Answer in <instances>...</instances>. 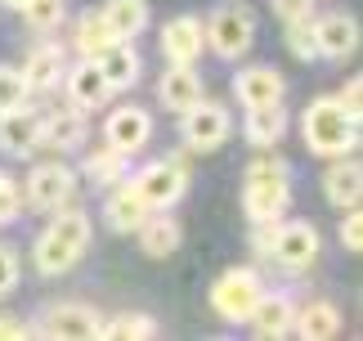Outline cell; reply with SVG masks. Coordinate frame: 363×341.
<instances>
[{"label":"cell","mask_w":363,"mask_h":341,"mask_svg":"<svg viewBox=\"0 0 363 341\" xmlns=\"http://www.w3.org/2000/svg\"><path fill=\"white\" fill-rule=\"evenodd\" d=\"M104 135H108V144H113L117 153H139L148 144V135H152V117L144 108H135V104H125V108H117L113 117H108V126H104Z\"/></svg>","instance_id":"cell-13"},{"label":"cell","mask_w":363,"mask_h":341,"mask_svg":"<svg viewBox=\"0 0 363 341\" xmlns=\"http://www.w3.org/2000/svg\"><path fill=\"white\" fill-rule=\"evenodd\" d=\"M23 207H27L23 202V189L9 175H0V224H13V220L23 216Z\"/></svg>","instance_id":"cell-34"},{"label":"cell","mask_w":363,"mask_h":341,"mask_svg":"<svg viewBox=\"0 0 363 341\" xmlns=\"http://www.w3.org/2000/svg\"><path fill=\"white\" fill-rule=\"evenodd\" d=\"M291 328H296L305 341H332V337L341 332V310L332 305V301H310L305 310H296Z\"/></svg>","instance_id":"cell-23"},{"label":"cell","mask_w":363,"mask_h":341,"mask_svg":"<svg viewBox=\"0 0 363 341\" xmlns=\"http://www.w3.org/2000/svg\"><path fill=\"white\" fill-rule=\"evenodd\" d=\"M256 229H251V247H256L260 256H269L274 247V234H278V220H251Z\"/></svg>","instance_id":"cell-37"},{"label":"cell","mask_w":363,"mask_h":341,"mask_svg":"<svg viewBox=\"0 0 363 341\" xmlns=\"http://www.w3.org/2000/svg\"><path fill=\"white\" fill-rule=\"evenodd\" d=\"M287 162L278 158H256L247 166V180H242V207L251 220H278L287 207Z\"/></svg>","instance_id":"cell-3"},{"label":"cell","mask_w":363,"mask_h":341,"mask_svg":"<svg viewBox=\"0 0 363 341\" xmlns=\"http://www.w3.org/2000/svg\"><path fill=\"white\" fill-rule=\"evenodd\" d=\"M287 50L296 54V59H305V63H314V59H318L314 13H305V18H291V23H287Z\"/></svg>","instance_id":"cell-31"},{"label":"cell","mask_w":363,"mask_h":341,"mask_svg":"<svg viewBox=\"0 0 363 341\" xmlns=\"http://www.w3.org/2000/svg\"><path fill=\"white\" fill-rule=\"evenodd\" d=\"M18 72L27 81V90H36V94L54 90L63 81V45H36L27 54V67H18Z\"/></svg>","instance_id":"cell-21"},{"label":"cell","mask_w":363,"mask_h":341,"mask_svg":"<svg viewBox=\"0 0 363 341\" xmlns=\"http://www.w3.org/2000/svg\"><path fill=\"white\" fill-rule=\"evenodd\" d=\"M40 144L59 148V153L81 148L86 144V112L72 104V108H54L50 117H40Z\"/></svg>","instance_id":"cell-15"},{"label":"cell","mask_w":363,"mask_h":341,"mask_svg":"<svg viewBox=\"0 0 363 341\" xmlns=\"http://www.w3.org/2000/svg\"><path fill=\"white\" fill-rule=\"evenodd\" d=\"M27 337H36L32 323H18V319H0V341H27Z\"/></svg>","instance_id":"cell-39"},{"label":"cell","mask_w":363,"mask_h":341,"mask_svg":"<svg viewBox=\"0 0 363 341\" xmlns=\"http://www.w3.org/2000/svg\"><path fill=\"white\" fill-rule=\"evenodd\" d=\"M135 234H139V247H144L148 256H171L179 247V224L166 216V211H148Z\"/></svg>","instance_id":"cell-25"},{"label":"cell","mask_w":363,"mask_h":341,"mask_svg":"<svg viewBox=\"0 0 363 341\" xmlns=\"http://www.w3.org/2000/svg\"><path fill=\"white\" fill-rule=\"evenodd\" d=\"M233 94L242 99L247 108H256V104H274V99H283V77L274 72V67H242L238 77H233Z\"/></svg>","instance_id":"cell-19"},{"label":"cell","mask_w":363,"mask_h":341,"mask_svg":"<svg viewBox=\"0 0 363 341\" xmlns=\"http://www.w3.org/2000/svg\"><path fill=\"white\" fill-rule=\"evenodd\" d=\"M32 328H36L40 337L94 341V337H104V319H99V310H90V305H81V301H63V305H50L45 319L32 323Z\"/></svg>","instance_id":"cell-8"},{"label":"cell","mask_w":363,"mask_h":341,"mask_svg":"<svg viewBox=\"0 0 363 341\" xmlns=\"http://www.w3.org/2000/svg\"><path fill=\"white\" fill-rule=\"evenodd\" d=\"M179 135H184V144L193 153H211V148H220L233 135V117H229L225 104H206V99H198L193 108H184Z\"/></svg>","instance_id":"cell-7"},{"label":"cell","mask_w":363,"mask_h":341,"mask_svg":"<svg viewBox=\"0 0 363 341\" xmlns=\"http://www.w3.org/2000/svg\"><path fill=\"white\" fill-rule=\"evenodd\" d=\"M162 50L171 63H198V54L206 50V27L198 13H179L162 27Z\"/></svg>","instance_id":"cell-12"},{"label":"cell","mask_w":363,"mask_h":341,"mask_svg":"<svg viewBox=\"0 0 363 341\" xmlns=\"http://www.w3.org/2000/svg\"><path fill=\"white\" fill-rule=\"evenodd\" d=\"M157 99L171 112H184V108H193L202 99V81H198V72H193V63H171L162 72V81H157Z\"/></svg>","instance_id":"cell-18"},{"label":"cell","mask_w":363,"mask_h":341,"mask_svg":"<svg viewBox=\"0 0 363 341\" xmlns=\"http://www.w3.org/2000/svg\"><path fill=\"white\" fill-rule=\"evenodd\" d=\"M0 5H9V9H23V0H0Z\"/></svg>","instance_id":"cell-41"},{"label":"cell","mask_w":363,"mask_h":341,"mask_svg":"<svg viewBox=\"0 0 363 341\" xmlns=\"http://www.w3.org/2000/svg\"><path fill=\"white\" fill-rule=\"evenodd\" d=\"M108 94H113V90H108V81H104V72H99V63H94V59L77 63L72 72H67V99H72L81 112L108 104Z\"/></svg>","instance_id":"cell-20"},{"label":"cell","mask_w":363,"mask_h":341,"mask_svg":"<svg viewBox=\"0 0 363 341\" xmlns=\"http://www.w3.org/2000/svg\"><path fill=\"white\" fill-rule=\"evenodd\" d=\"M90 216L86 211H54V220H50V229L36 238V247H32V261H36V269L40 274H67L77 261H81V251L90 247Z\"/></svg>","instance_id":"cell-1"},{"label":"cell","mask_w":363,"mask_h":341,"mask_svg":"<svg viewBox=\"0 0 363 341\" xmlns=\"http://www.w3.org/2000/svg\"><path fill=\"white\" fill-rule=\"evenodd\" d=\"M260 292L264 288H260L256 269H225V274L211 283V310L229 323H247L251 305L260 301Z\"/></svg>","instance_id":"cell-6"},{"label":"cell","mask_w":363,"mask_h":341,"mask_svg":"<svg viewBox=\"0 0 363 341\" xmlns=\"http://www.w3.org/2000/svg\"><path fill=\"white\" fill-rule=\"evenodd\" d=\"M247 139L256 148H269V144H278L283 139V131H287V108H283V99H274V104H256V108H247Z\"/></svg>","instance_id":"cell-22"},{"label":"cell","mask_w":363,"mask_h":341,"mask_svg":"<svg viewBox=\"0 0 363 341\" xmlns=\"http://www.w3.org/2000/svg\"><path fill=\"white\" fill-rule=\"evenodd\" d=\"M113 40H117V36H113V27L104 23V9H86V13L77 18V50L86 54V59H99V54L113 45Z\"/></svg>","instance_id":"cell-28"},{"label":"cell","mask_w":363,"mask_h":341,"mask_svg":"<svg viewBox=\"0 0 363 341\" xmlns=\"http://www.w3.org/2000/svg\"><path fill=\"white\" fill-rule=\"evenodd\" d=\"M314 40H318V54L323 59H350L359 50V23L350 13H323V18H314Z\"/></svg>","instance_id":"cell-14"},{"label":"cell","mask_w":363,"mask_h":341,"mask_svg":"<svg viewBox=\"0 0 363 341\" xmlns=\"http://www.w3.org/2000/svg\"><path fill=\"white\" fill-rule=\"evenodd\" d=\"M202 27H206V45L220 59H242L251 50V40H256V18H251L247 5H220Z\"/></svg>","instance_id":"cell-4"},{"label":"cell","mask_w":363,"mask_h":341,"mask_svg":"<svg viewBox=\"0 0 363 341\" xmlns=\"http://www.w3.org/2000/svg\"><path fill=\"white\" fill-rule=\"evenodd\" d=\"M359 94H363V81H359V77H350V85L341 90V108L350 112L354 121H359V108H363V104H359Z\"/></svg>","instance_id":"cell-40"},{"label":"cell","mask_w":363,"mask_h":341,"mask_svg":"<svg viewBox=\"0 0 363 341\" xmlns=\"http://www.w3.org/2000/svg\"><path fill=\"white\" fill-rule=\"evenodd\" d=\"M27 94H32V90H27V81H23L18 67H5V63H0V112L27 104Z\"/></svg>","instance_id":"cell-33"},{"label":"cell","mask_w":363,"mask_h":341,"mask_svg":"<svg viewBox=\"0 0 363 341\" xmlns=\"http://www.w3.org/2000/svg\"><path fill=\"white\" fill-rule=\"evenodd\" d=\"M301 131H305L310 153H318V158H345V153H354V144H359V121L341 108V99H332V94L314 99V104L301 112Z\"/></svg>","instance_id":"cell-2"},{"label":"cell","mask_w":363,"mask_h":341,"mask_svg":"<svg viewBox=\"0 0 363 341\" xmlns=\"http://www.w3.org/2000/svg\"><path fill=\"white\" fill-rule=\"evenodd\" d=\"M291 319H296V305H291L283 292H260V301L251 305V315H247V323L256 328V337H269V341L287 337Z\"/></svg>","instance_id":"cell-16"},{"label":"cell","mask_w":363,"mask_h":341,"mask_svg":"<svg viewBox=\"0 0 363 341\" xmlns=\"http://www.w3.org/2000/svg\"><path fill=\"white\" fill-rule=\"evenodd\" d=\"M86 175H90L94 189H99V184H121L125 180V153H117L113 144H108L104 153H90V158H86Z\"/></svg>","instance_id":"cell-29"},{"label":"cell","mask_w":363,"mask_h":341,"mask_svg":"<svg viewBox=\"0 0 363 341\" xmlns=\"http://www.w3.org/2000/svg\"><path fill=\"white\" fill-rule=\"evenodd\" d=\"M274 13H278L283 23L305 18V13H314V0H274Z\"/></svg>","instance_id":"cell-38"},{"label":"cell","mask_w":363,"mask_h":341,"mask_svg":"<svg viewBox=\"0 0 363 341\" xmlns=\"http://www.w3.org/2000/svg\"><path fill=\"white\" fill-rule=\"evenodd\" d=\"M40 148V112H32L27 104L0 112V153L9 158H27Z\"/></svg>","instance_id":"cell-11"},{"label":"cell","mask_w":363,"mask_h":341,"mask_svg":"<svg viewBox=\"0 0 363 341\" xmlns=\"http://www.w3.org/2000/svg\"><path fill=\"white\" fill-rule=\"evenodd\" d=\"M104 23L113 27L117 40H135L148 27V5H144V0H108V5H104Z\"/></svg>","instance_id":"cell-27"},{"label":"cell","mask_w":363,"mask_h":341,"mask_svg":"<svg viewBox=\"0 0 363 341\" xmlns=\"http://www.w3.org/2000/svg\"><path fill=\"white\" fill-rule=\"evenodd\" d=\"M23 269H18V256H13L9 247H0V296H9L13 288H18Z\"/></svg>","instance_id":"cell-35"},{"label":"cell","mask_w":363,"mask_h":341,"mask_svg":"<svg viewBox=\"0 0 363 341\" xmlns=\"http://www.w3.org/2000/svg\"><path fill=\"white\" fill-rule=\"evenodd\" d=\"M157 319L148 315H117L113 323H104V337H157Z\"/></svg>","instance_id":"cell-32"},{"label":"cell","mask_w":363,"mask_h":341,"mask_svg":"<svg viewBox=\"0 0 363 341\" xmlns=\"http://www.w3.org/2000/svg\"><path fill=\"white\" fill-rule=\"evenodd\" d=\"M269 256H274L283 269H305V265H314V261H318V229H314L310 220H287V224H278Z\"/></svg>","instance_id":"cell-10"},{"label":"cell","mask_w":363,"mask_h":341,"mask_svg":"<svg viewBox=\"0 0 363 341\" xmlns=\"http://www.w3.org/2000/svg\"><path fill=\"white\" fill-rule=\"evenodd\" d=\"M94 63H99V72H104V81H108V90H130V85L139 81V72H144L135 40H113V45H108Z\"/></svg>","instance_id":"cell-17"},{"label":"cell","mask_w":363,"mask_h":341,"mask_svg":"<svg viewBox=\"0 0 363 341\" xmlns=\"http://www.w3.org/2000/svg\"><path fill=\"white\" fill-rule=\"evenodd\" d=\"M72 193H77L72 170L59 166V162H45V166H36L32 175H27L23 202H27V211H59L63 202H72Z\"/></svg>","instance_id":"cell-9"},{"label":"cell","mask_w":363,"mask_h":341,"mask_svg":"<svg viewBox=\"0 0 363 341\" xmlns=\"http://www.w3.org/2000/svg\"><path fill=\"white\" fill-rule=\"evenodd\" d=\"M323 189H328V202L332 207H341V211L359 207V193H363V170H359V162H337V166L328 170Z\"/></svg>","instance_id":"cell-26"},{"label":"cell","mask_w":363,"mask_h":341,"mask_svg":"<svg viewBox=\"0 0 363 341\" xmlns=\"http://www.w3.org/2000/svg\"><path fill=\"white\" fill-rule=\"evenodd\" d=\"M130 189L144 197L148 211H166V207H175L179 197H184V189H189V170H184V162H179V158L152 162V166H144V170L130 180Z\"/></svg>","instance_id":"cell-5"},{"label":"cell","mask_w":363,"mask_h":341,"mask_svg":"<svg viewBox=\"0 0 363 341\" xmlns=\"http://www.w3.org/2000/svg\"><path fill=\"white\" fill-rule=\"evenodd\" d=\"M144 216H148V207H144V197H139L130 184H121V189L108 197V207H104V220H108L113 234H135L139 224H144Z\"/></svg>","instance_id":"cell-24"},{"label":"cell","mask_w":363,"mask_h":341,"mask_svg":"<svg viewBox=\"0 0 363 341\" xmlns=\"http://www.w3.org/2000/svg\"><path fill=\"white\" fill-rule=\"evenodd\" d=\"M341 243L350 247V251L363 247V216H359V207H350V216L341 220Z\"/></svg>","instance_id":"cell-36"},{"label":"cell","mask_w":363,"mask_h":341,"mask_svg":"<svg viewBox=\"0 0 363 341\" xmlns=\"http://www.w3.org/2000/svg\"><path fill=\"white\" fill-rule=\"evenodd\" d=\"M63 13H67V0H23V23L32 27V32L63 27Z\"/></svg>","instance_id":"cell-30"}]
</instances>
